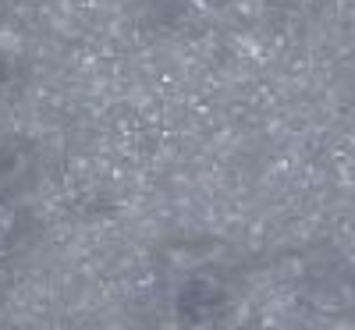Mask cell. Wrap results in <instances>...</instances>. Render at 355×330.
Instances as JSON below:
<instances>
[{"mask_svg":"<svg viewBox=\"0 0 355 330\" xmlns=\"http://www.w3.org/2000/svg\"><path fill=\"white\" fill-rule=\"evenodd\" d=\"M11 234H15V214L0 202V252L8 249V242H11Z\"/></svg>","mask_w":355,"mask_h":330,"instance_id":"2","label":"cell"},{"mask_svg":"<svg viewBox=\"0 0 355 330\" xmlns=\"http://www.w3.org/2000/svg\"><path fill=\"white\" fill-rule=\"evenodd\" d=\"M227 309H231V291L214 274H196L178 291V316H182V323H189L196 330L217 327Z\"/></svg>","mask_w":355,"mask_h":330,"instance_id":"1","label":"cell"}]
</instances>
